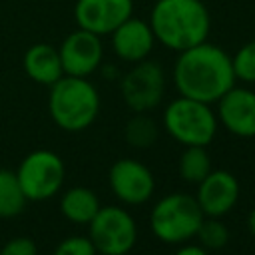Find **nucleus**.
<instances>
[{
  "label": "nucleus",
  "instance_id": "6e6552de",
  "mask_svg": "<svg viewBox=\"0 0 255 255\" xmlns=\"http://www.w3.org/2000/svg\"><path fill=\"white\" fill-rule=\"evenodd\" d=\"M120 94L126 106L135 112L143 114L159 106L165 94V74L163 68L153 60L135 62L131 70L124 74L120 80Z\"/></svg>",
  "mask_w": 255,
  "mask_h": 255
},
{
  "label": "nucleus",
  "instance_id": "ddd939ff",
  "mask_svg": "<svg viewBox=\"0 0 255 255\" xmlns=\"http://www.w3.org/2000/svg\"><path fill=\"white\" fill-rule=\"evenodd\" d=\"M195 199L205 217H223L239 199V181L231 171L211 169L197 183Z\"/></svg>",
  "mask_w": 255,
  "mask_h": 255
},
{
  "label": "nucleus",
  "instance_id": "20e7f679",
  "mask_svg": "<svg viewBox=\"0 0 255 255\" xmlns=\"http://www.w3.org/2000/svg\"><path fill=\"white\" fill-rule=\"evenodd\" d=\"M203 217L205 215L193 195L169 193L151 207L149 225L159 241L175 245L193 239Z\"/></svg>",
  "mask_w": 255,
  "mask_h": 255
},
{
  "label": "nucleus",
  "instance_id": "1a4fd4ad",
  "mask_svg": "<svg viewBox=\"0 0 255 255\" xmlns=\"http://www.w3.org/2000/svg\"><path fill=\"white\" fill-rule=\"evenodd\" d=\"M58 52H60V60L66 76L88 78L100 68L104 60L102 36L78 28L62 40Z\"/></svg>",
  "mask_w": 255,
  "mask_h": 255
},
{
  "label": "nucleus",
  "instance_id": "5701e85b",
  "mask_svg": "<svg viewBox=\"0 0 255 255\" xmlns=\"http://www.w3.org/2000/svg\"><path fill=\"white\" fill-rule=\"evenodd\" d=\"M0 255H38V247L32 237H14L4 243Z\"/></svg>",
  "mask_w": 255,
  "mask_h": 255
},
{
  "label": "nucleus",
  "instance_id": "7ed1b4c3",
  "mask_svg": "<svg viewBox=\"0 0 255 255\" xmlns=\"http://www.w3.org/2000/svg\"><path fill=\"white\" fill-rule=\"evenodd\" d=\"M48 112L64 131H84L100 112V94L88 78L62 76L50 86Z\"/></svg>",
  "mask_w": 255,
  "mask_h": 255
},
{
  "label": "nucleus",
  "instance_id": "f8f14e48",
  "mask_svg": "<svg viewBox=\"0 0 255 255\" xmlns=\"http://www.w3.org/2000/svg\"><path fill=\"white\" fill-rule=\"evenodd\" d=\"M217 122L237 135L255 137V92L233 86L217 100Z\"/></svg>",
  "mask_w": 255,
  "mask_h": 255
},
{
  "label": "nucleus",
  "instance_id": "9d476101",
  "mask_svg": "<svg viewBox=\"0 0 255 255\" xmlns=\"http://www.w3.org/2000/svg\"><path fill=\"white\" fill-rule=\"evenodd\" d=\"M108 179H110L112 193L126 205L145 203L155 189V179L151 171L143 163L131 157L118 159L110 167Z\"/></svg>",
  "mask_w": 255,
  "mask_h": 255
},
{
  "label": "nucleus",
  "instance_id": "0eeeda50",
  "mask_svg": "<svg viewBox=\"0 0 255 255\" xmlns=\"http://www.w3.org/2000/svg\"><path fill=\"white\" fill-rule=\"evenodd\" d=\"M88 227V237L102 255H128L137 241V225L133 217L118 205L100 207Z\"/></svg>",
  "mask_w": 255,
  "mask_h": 255
},
{
  "label": "nucleus",
  "instance_id": "f3484780",
  "mask_svg": "<svg viewBox=\"0 0 255 255\" xmlns=\"http://www.w3.org/2000/svg\"><path fill=\"white\" fill-rule=\"evenodd\" d=\"M26 195L20 187L16 171L0 167V217H16L26 207Z\"/></svg>",
  "mask_w": 255,
  "mask_h": 255
},
{
  "label": "nucleus",
  "instance_id": "412c9836",
  "mask_svg": "<svg viewBox=\"0 0 255 255\" xmlns=\"http://www.w3.org/2000/svg\"><path fill=\"white\" fill-rule=\"evenodd\" d=\"M235 80H241L245 84H255V40L243 44L233 56H231Z\"/></svg>",
  "mask_w": 255,
  "mask_h": 255
},
{
  "label": "nucleus",
  "instance_id": "aec40b11",
  "mask_svg": "<svg viewBox=\"0 0 255 255\" xmlns=\"http://www.w3.org/2000/svg\"><path fill=\"white\" fill-rule=\"evenodd\" d=\"M195 237L199 239V245L209 249H221L229 239V229L219 217H203Z\"/></svg>",
  "mask_w": 255,
  "mask_h": 255
},
{
  "label": "nucleus",
  "instance_id": "393cba45",
  "mask_svg": "<svg viewBox=\"0 0 255 255\" xmlns=\"http://www.w3.org/2000/svg\"><path fill=\"white\" fill-rule=\"evenodd\" d=\"M247 227H249L251 235L255 237V207L251 209V213H249V217H247Z\"/></svg>",
  "mask_w": 255,
  "mask_h": 255
},
{
  "label": "nucleus",
  "instance_id": "4be33fe9",
  "mask_svg": "<svg viewBox=\"0 0 255 255\" xmlns=\"http://www.w3.org/2000/svg\"><path fill=\"white\" fill-rule=\"evenodd\" d=\"M54 255H98V251H96L94 243L90 241V237L72 235V237L62 239L56 245Z\"/></svg>",
  "mask_w": 255,
  "mask_h": 255
},
{
  "label": "nucleus",
  "instance_id": "f03ea898",
  "mask_svg": "<svg viewBox=\"0 0 255 255\" xmlns=\"http://www.w3.org/2000/svg\"><path fill=\"white\" fill-rule=\"evenodd\" d=\"M149 26L155 42L183 52L207 40L211 18L201 0H157L149 14Z\"/></svg>",
  "mask_w": 255,
  "mask_h": 255
},
{
  "label": "nucleus",
  "instance_id": "f257e3e1",
  "mask_svg": "<svg viewBox=\"0 0 255 255\" xmlns=\"http://www.w3.org/2000/svg\"><path fill=\"white\" fill-rule=\"evenodd\" d=\"M231 56L207 40L179 52L173 64V84L179 96L215 104L235 86Z\"/></svg>",
  "mask_w": 255,
  "mask_h": 255
},
{
  "label": "nucleus",
  "instance_id": "39448f33",
  "mask_svg": "<svg viewBox=\"0 0 255 255\" xmlns=\"http://www.w3.org/2000/svg\"><path fill=\"white\" fill-rule=\"evenodd\" d=\"M163 128L181 145H207L217 131V116L211 104L191 100L185 96L175 98L163 112Z\"/></svg>",
  "mask_w": 255,
  "mask_h": 255
},
{
  "label": "nucleus",
  "instance_id": "423d86ee",
  "mask_svg": "<svg viewBox=\"0 0 255 255\" xmlns=\"http://www.w3.org/2000/svg\"><path fill=\"white\" fill-rule=\"evenodd\" d=\"M16 177L28 201H44L62 189L66 167L58 153L50 149H36L20 161Z\"/></svg>",
  "mask_w": 255,
  "mask_h": 255
},
{
  "label": "nucleus",
  "instance_id": "a211bd4d",
  "mask_svg": "<svg viewBox=\"0 0 255 255\" xmlns=\"http://www.w3.org/2000/svg\"><path fill=\"white\" fill-rule=\"evenodd\" d=\"M211 169V159L203 145H185L177 161V171L181 179L189 183H199Z\"/></svg>",
  "mask_w": 255,
  "mask_h": 255
},
{
  "label": "nucleus",
  "instance_id": "4468645a",
  "mask_svg": "<svg viewBox=\"0 0 255 255\" xmlns=\"http://www.w3.org/2000/svg\"><path fill=\"white\" fill-rule=\"evenodd\" d=\"M112 50L124 62H141L145 60L155 44V36L151 32L149 22L141 18L129 16L124 24H120L112 34Z\"/></svg>",
  "mask_w": 255,
  "mask_h": 255
},
{
  "label": "nucleus",
  "instance_id": "9b49d317",
  "mask_svg": "<svg viewBox=\"0 0 255 255\" xmlns=\"http://www.w3.org/2000/svg\"><path fill=\"white\" fill-rule=\"evenodd\" d=\"M133 12V0H78L74 18L78 28L98 36L112 34Z\"/></svg>",
  "mask_w": 255,
  "mask_h": 255
},
{
  "label": "nucleus",
  "instance_id": "2eb2a0df",
  "mask_svg": "<svg viewBox=\"0 0 255 255\" xmlns=\"http://www.w3.org/2000/svg\"><path fill=\"white\" fill-rule=\"evenodd\" d=\"M22 66H24L26 76L32 82L42 84V86H52L54 82H58L64 76L58 48L52 44H46V42L32 44L24 52Z\"/></svg>",
  "mask_w": 255,
  "mask_h": 255
},
{
  "label": "nucleus",
  "instance_id": "6ab92c4d",
  "mask_svg": "<svg viewBox=\"0 0 255 255\" xmlns=\"http://www.w3.org/2000/svg\"><path fill=\"white\" fill-rule=\"evenodd\" d=\"M157 137V126L143 114L133 116L126 126V139L133 147H149Z\"/></svg>",
  "mask_w": 255,
  "mask_h": 255
},
{
  "label": "nucleus",
  "instance_id": "dca6fc26",
  "mask_svg": "<svg viewBox=\"0 0 255 255\" xmlns=\"http://www.w3.org/2000/svg\"><path fill=\"white\" fill-rule=\"evenodd\" d=\"M100 207L102 205H100L98 195L90 187H84V185L70 187L60 197V211L72 223L88 225L96 217Z\"/></svg>",
  "mask_w": 255,
  "mask_h": 255
},
{
  "label": "nucleus",
  "instance_id": "b1692460",
  "mask_svg": "<svg viewBox=\"0 0 255 255\" xmlns=\"http://www.w3.org/2000/svg\"><path fill=\"white\" fill-rule=\"evenodd\" d=\"M173 255H209V251L201 245H183Z\"/></svg>",
  "mask_w": 255,
  "mask_h": 255
}]
</instances>
